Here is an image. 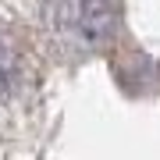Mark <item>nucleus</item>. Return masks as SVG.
<instances>
[{"mask_svg":"<svg viewBox=\"0 0 160 160\" xmlns=\"http://www.w3.org/2000/svg\"><path fill=\"white\" fill-rule=\"evenodd\" d=\"M118 0H46V29L71 50H103L118 36Z\"/></svg>","mask_w":160,"mask_h":160,"instance_id":"1","label":"nucleus"},{"mask_svg":"<svg viewBox=\"0 0 160 160\" xmlns=\"http://www.w3.org/2000/svg\"><path fill=\"white\" fill-rule=\"evenodd\" d=\"M14 75H18V57H14L11 46L0 39V100L11 96V89H14Z\"/></svg>","mask_w":160,"mask_h":160,"instance_id":"2","label":"nucleus"}]
</instances>
